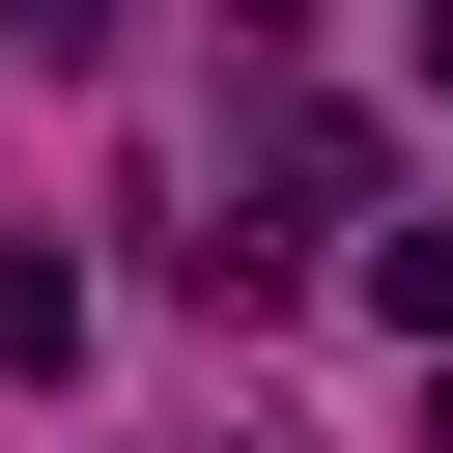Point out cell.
<instances>
[{"mask_svg": "<svg viewBox=\"0 0 453 453\" xmlns=\"http://www.w3.org/2000/svg\"><path fill=\"white\" fill-rule=\"evenodd\" d=\"M368 311H396V340L453 368V198H425V226H368Z\"/></svg>", "mask_w": 453, "mask_h": 453, "instance_id": "6da1fadb", "label": "cell"}, {"mask_svg": "<svg viewBox=\"0 0 453 453\" xmlns=\"http://www.w3.org/2000/svg\"><path fill=\"white\" fill-rule=\"evenodd\" d=\"M0 57H113V0H0Z\"/></svg>", "mask_w": 453, "mask_h": 453, "instance_id": "7a4b0ae2", "label": "cell"}, {"mask_svg": "<svg viewBox=\"0 0 453 453\" xmlns=\"http://www.w3.org/2000/svg\"><path fill=\"white\" fill-rule=\"evenodd\" d=\"M425 113H453V0H425Z\"/></svg>", "mask_w": 453, "mask_h": 453, "instance_id": "3957f363", "label": "cell"}, {"mask_svg": "<svg viewBox=\"0 0 453 453\" xmlns=\"http://www.w3.org/2000/svg\"><path fill=\"white\" fill-rule=\"evenodd\" d=\"M425 453H453V396H425Z\"/></svg>", "mask_w": 453, "mask_h": 453, "instance_id": "277c9868", "label": "cell"}]
</instances>
